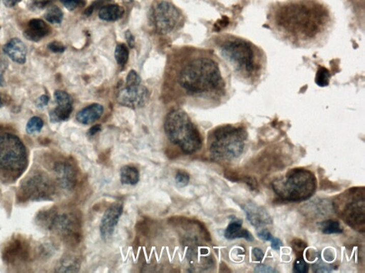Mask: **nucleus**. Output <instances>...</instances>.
I'll use <instances>...</instances> for the list:
<instances>
[{
  "label": "nucleus",
  "mask_w": 365,
  "mask_h": 273,
  "mask_svg": "<svg viewBox=\"0 0 365 273\" xmlns=\"http://www.w3.org/2000/svg\"><path fill=\"white\" fill-rule=\"evenodd\" d=\"M268 28L277 39L295 48L323 45L333 29L330 10L318 0H289L273 7Z\"/></svg>",
  "instance_id": "f257e3e1"
},
{
  "label": "nucleus",
  "mask_w": 365,
  "mask_h": 273,
  "mask_svg": "<svg viewBox=\"0 0 365 273\" xmlns=\"http://www.w3.org/2000/svg\"><path fill=\"white\" fill-rule=\"evenodd\" d=\"M180 85L189 94L218 105L232 96V74L228 66L211 54L191 60L182 69Z\"/></svg>",
  "instance_id": "f03ea898"
},
{
  "label": "nucleus",
  "mask_w": 365,
  "mask_h": 273,
  "mask_svg": "<svg viewBox=\"0 0 365 273\" xmlns=\"http://www.w3.org/2000/svg\"><path fill=\"white\" fill-rule=\"evenodd\" d=\"M216 46L236 79L248 85L260 84L268 67L267 55L262 48L234 35L218 37Z\"/></svg>",
  "instance_id": "7ed1b4c3"
},
{
  "label": "nucleus",
  "mask_w": 365,
  "mask_h": 273,
  "mask_svg": "<svg viewBox=\"0 0 365 273\" xmlns=\"http://www.w3.org/2000/svg\"><path fill=\"white\" fill-rule=\"evenodd\" d=\"M248 134L241 125H223L215 128L208 137L209 150L217 160H230L241 156Z\"/></svg>",
  "instance_id": "20e7f679"
},
{
  "label": "nucleus",
  "mask_w": 365,
  "mask_h": 273,
  "mask_svg": "<svg viewBox=\"0 0 365 273\" xmlns=\"http://www.w3.org/2000/svg\"><path fill=\"white\" fill-rule=\"evenodd\" d=\"M164 128L170 141L186 154H193L201 148V135L186 112L175 110L169 112Z\"/></svg>",
  "instance_id": "39448f33"
},
{
  "label": "nucleus",
  "mask_w": 365,
  "mask_h": 273,
  "mask_svg": "<svg viewBox=\"0 0 365 273\" xmlns=\"http://www.w3.org/2000/svg\"><path fill=\"white\" fill-rule=\"evenodd\" d=\"M274 192L280 199L300 202L309 199L316 192L317 179L312 172L303 168L291 169L273 182Z\"/></svg>",
  "instance_id": "423d86ee"
},
{
  "label": "nucleus",
  "mask_w": 365,
  "mask_h": 273,
  "mask_svg": "<svg viewBox=\"0 0 365 273\" xmlns=\"http://www.w3.org/2000/svg\"><path fill=\"white\" fill-rule=\"evenodd\" d=\"M333 206L338 216L350 227L364 232V187H355L345 191L336 198Z\"/></svg>",
  "instance_id": "0eeeda50"
},
{
  "label": "nucleus",
  "mask_w": 365,
  "mask_h": 273,
  "mask_svg": "<svg viewBox=\"0 0 365 273\" xmlns=\"http://www.w3.org/2000/svg\"><path fill=\"white\" fill-rule=\"evenodd\" d=\"M28 165L26 148L20 139L12 134L0 135V169L21 172Z\"/></svg>",
  "instance_id": "6e6552de"
},
{
  "label": "nucleus",
  "mask_w": 365,
  "mask_h": 273,
  "mask_svg": "<svg viewBox=\"0 0 365 273\" xmlns=\"http://www.w3.org/2000/svg\"><path fill=\"white\" fill-rule=\"evenodd\" d=\"M180 12L172 4L166 1L155 4L151 10V20L155 29L162 35L172 32L180 21Z\"/></svg>",
  "instance_id": "1a4fd4ad"
},
{
  "label": "nucleus",
  "mask_w": 365,
  "mask_h": 273,
  "mask_svg": "<svg viewBox=\"0 0 365 273\" xmlns=\"http://www.w3.org/2000/svg\"><path fill=\"white\" fill-rule=\"evenodd\" d=\"M55 190V186L47 176L37 173L23 184L20 195L24 200L46 199L53 195Z\"/></svg>",
  "instance_id": "9d476101"
},
{
  "label": "nucleus",
  "mask_w": 365,
  "mask_h": 273,
  "mask_svg": "<svg viewBox=\"0 0 365 273\" xmlns=\"http://www.w3.org/2000/svg\"><path fill=\"white\" fill-rule=\"evenodd\" d=\"M149 99L148 89L141 84L126 85L119 91L117 101L120 105L127 108H143Z\"/></svg>",
  "instance_id": "9b49d317"
},
{
  "label": "nucleus",
  "mask_w": 365,
  "mask_h": 273,
  "mask_svg": "<svg viewBox=\"0 0 365 273\" xmlns=\"http://www.w3.org/2000/svg\"><path fill=\"white\" fill-rule=\"evenodd\" d=\"M30 256V245L26 240L20 237L11 239L3 251L4 261L12 265L28 261Z\"/></svg>",
  "instance_id": "f8f14e48"
},
{
  "label": "nucleus",
  "mask_w": 365,
  "mask_h": 273,
  "mask_svg": "<svg viewBox=\"0 0 365 273\" xmlns=\"http://www.w3.org/2000/svg\"><path fill=\"white\" fill-rule=\"evenodd\" d=\"M123 210L122 203L119 202L113 203L106 210L99 226L100 235L105 241L112 238Z\"/></svg>",
  "instance_id": "ddd939ff"
},
{
  "label": "nucleus",
  "mask_w": 365,
  "mask_h": 273,
  "mask_svg": "<svg viewBox=\"0 0 365 273\" xmlns=\"http://www.w3.org/2000/svg\"><path fill=\"white\" fill-rule=\"evenodd\" d=\"M78 222L71 214H57L51 229L55 230L64 239L74 240L78 235Z\"/></svg>",
  "instance_id": "4468645a"
},
{
  "label": "nucleus",
  "mask_w": 365,
  "mask_h": 273,
  "mask_svg": "<svg viewBox=\"0 0 365 273\" xmlns=\"http://www.w3.org/2000/svg\"><path fill=\"white\" fill-rule=\"evenodd\" d=\"M54 96L57 107L50 114L51 120L53 122L67 120L73 110L72 99L71 96L63 90L55 91Z\"/></svg>",
  "instance_id": "2eb2a0df"
},
{
  "label": "nucleus",
  "mask_w": 365,
  "mask_h": 273,
  "mask_svg": "<svg viewBox=\"0 0 365 273\" xmlns=\"http://www.w3.org/2000/svg\"><path fill=\"white\" fill-rule=\"evenodd\" d=\"M241 206L246 213L247 219L249 221L250 224L253 225L255 227H264L273 223V219L271 216L264 207L258 206L252 201H248L244 204H241Z\"/></svg>",
  "instance_id": "dca6fc26"
},
{
  "label": "nucleus",
  "mask_w": 365,
  "mask_h": 273,
  "mask_svg": "<svg viewBox=\"0 0 365 273\" xmlns=\"http://www.w3.org/2000/svg\"><path fill=\"white\" fill-rule=\"evenodd\" d=\"M55 172L62 187L67 189L74 188L76 182V172L71 164L67 162H57L55 166Z\"/></svg>",
  "instance_id": "f3484780"
},
{
  "label": "nucleus",
  "mask_w": 365,
  "mask_h": 273,
  "mask_svg": "<svg viewBox=\"0 0 365 273\" xmlns=\"http://www.w3.org/2000/svg\"><path fill=\"white\" fill-rule=\"evenodd\" d=\"M4 52L16 63L23 64L26 62V46L20 39L14 38L7 43L3 48Z\"/></svg>",
  "instance_id": "a211bd4d"
},
{
  "label": "nucleus",
  "mask_w": 365,
  "mask_h": 273,
  "mask_svg": "<svg viewBox=\"0 0 365 273\" xmlns=\"http://www.w3.org/2000/svg\"><path fill=\"white\" fill-rule=\"evenodd\" d=\"M50 33V28L42 19H33L30 21L25 30V38L32 42H39Z\"/></svg>",
  "instance_id": "6ab92c4d"
},
{
  "label": "nucleus",
  "mask_w": 365,
  "mask_h": 273,
  "mask_svg": "<svg viewBox=\"0 0 365 273\" xmlns=\"http://www.w3.org/2000/svg\"><path fill=\"white\" fill-rule=\"evenodd\" d=\"M103 113V107L98 103H94L82 109L76 114V118L83 125H91L96 122Z\"/></svg>",
  "instance_id": "aec40b11"
},
{
  "label": "nucleus",
  "mask_w": 365,
  "mask_h": 273,
  "mask_svg": "<svg viewBox=\"0 0 365 273\" xmlns=\"http://www.w3.org/2000/svg\"><path fill=\"white\" fill-rule=\"evenodd\" d=\"M225 238L235 240L236 238H244L248 241H253V235L248 230L242 228V222L239 220L232 221L225 231Z\"/></svg>",
  "instance_id": "412c9836"
},
{
  "label": "nucleus",
  "mask_w": 365,
  "mask_h": 273,
  "mask_svg": "<svg viewBox=\"0 0 365 273\" xmlns=\"http://www.w3.org/2000/svg\"><path fill=\"white\" fill-rule=\"evenodd\" d=\"M124 10L118 5H106L98 12V17L106 21L119 20L123 17Z\"/></svg>",
  "instance_id": "4be33fe9"
},
{
  "label": "nucleus",
  "mask_w": 365,
  "mask_h": 273,
  "mask_svg": "<svg viewBox=\"0 0 365 273\" xmlns=\"http://www.w3.org/2000/svg\"><path fill=\"white\" fill-rule=\"evenodd\" d=\"M120 179L123 185L134 186L140 180V173L134 166L125 165L120 170Z\"/></svg>",
  "instance_id": "5701e85b"
},
{
  "label": "nucleus",
  "mask_w": 365,
  "mask_h": 273,
  "mask_svg": "<svg viewBox=\"0 0 365 273\" xmlns=\"http://www.w3.org/2000/svg\"><path fill=\"white\" fill-rule=\"evenodd\" d=\"M320 228L324 234H341L343 233V228L341 223L334 219L323 221L320 224Z\"/></svg>",
  "instance_id": "b1692460"
},
{
  "label": "nucleus",
  "mask_w": 365,
  "mask_h": 273,
  "mask_svg": "<svg viewBox=\"0 0 365 273\" xmlns=\"http://www.w3.org/2000/svg\"><path fill=\"white\" fill-rule=\"evenodd\" d=\"M80 268L77 260L71 258H65L62 259L57 266V272H76Z\"/></svg>",
  "instance_id": "393cba45"
},
{
  "label": "nucleus",
  "mask_w": 365,
  "mask_h": 273,
  "mask_svg": "<svg viewBox=\"0 0 365 273\" xmlns=\"http://www.w3.org/2000/svg\"><path fill=\"white\" fill-rule=\"evenodd\" d=\"M44 17L46 21L51 24H60L63 20L64 14L60 7L53 6L44 14Z\"/></svg>",
  "instance_id": "a878e982"
},
{
  "label": "nucleus",
  "mask_w": 365,
  "mask_h": 273,
  "mask_svg": "<svg viewBox=\"0 0 365 273\" xmlns=\"http://www.w3.org/2000/svg\"><path fill=\"white\" fill-rule=\"evenodd\" d=\"M114 56L116 62L120 66H124L127 63L129 56V51H128V47L125 44H118L115 49V53Z\"/></svg>",
  "instance_id": "bb28decb"
},
{
  "label": "nucleus",
  "mask_w": 365,
  "mask_h": 273,
  "mask_svg": "<svg viewBox=\"0 0 365 273\" xmlns=\"http://www.w3.org/2000/svg\"><path fill=\"white\" fill-rule=\"evenodd\" d=\"M43 126H44V122L40 117H32L27 125V132L30 134L37 133L42 130Z\"/></svg>",
  "instance_id": "cd10ccee"
},
{
  "label": "nucleus",
  "mask_w": 365,
  "mask_h": 273,
  "mask_svg": "<svg viewBox=\"0 0 365 273\" xmlns=\"http://www.w3.org/2000/svg\"><path fill=\"white\" fill-rule=\"evenodd\" d=\"M175 181L176 185L180 187H184L189 185L190 176L187 172L184 170H178L175 175Z\"/></svg>",
  "instance_id": "c85d7f7f"
},
{
  "label": "nucleus",
  "mask_w": 365,
  "mask_h": 273,
  "mask_svg": "<svg viewBox=\"0 0 365 273\" xmlns=\"http://www.w3.org/2000/svg\"><path fill=\"white\" fill-rule=\"evenodd\" d=\"M291 246L295 254H296L299 258H302L304 251H305V249L307 248V244H306L303 240L296 238L292 241Z\"/></svg>",
  "instance_id": "c756f323"
},
{
  "label": "nucleus",
  "mask_w": 365,
  "mask_h": 273,
  "mask_svg": "<svg viewBox=\"0 0 365 273\" xmlns=\"http://www.w3.org/2000/svg\"><path fill=\"white\" fill-rule=\"evenodd\" d=\"M64 7L68 10L73 11L85 5V0H61Z\"/></svg>",
  "instance_id": "7c9ffc66"
},
{
  "label": "nucleus",
  "mask_w": 365,
  "mask_h": 273,
  "mask_svg": "<svg viewBox=\"0 0 365 273\" xmlns=\"http://www.w3.org/2000/svg\"><path fill=\"white\" fill-rule=\"evenodd\" d=\"M111 1H112V0H96V1L91 4L90 6L85 10V15L87 16V17H89L95 10H98V9L100 10L102 7L105 6V4L107 5V3Z\"/></svg>",
  "instance_id": "2f4dec72"
},
{
  "label": "nucleus",
  "mask_w": 365,
  "mask_h": 273,
  "mask_svg": "<svg viewBox=\"0 0 365 273\" xmlns=\"http://www.w3.org/2000/svg\"><path fill=\"white\" fill-rule=\"evenodd\" d=\"M293 270L295 272H307L309 270L308 264L306 263L303 258H298V259L295 260L294 265H293Z\"/></svg>",
  "instance_id": "473e14b6"
},
{
  "label": "nucleus",
  "mask_w": 365,
  "mask_h": 273,
  "mask_svg": "<svg viewBox=\"0 0 365 273\" xmlns=\"http://www.w3.org/2000/svg\"><path fill=\"white\" fill-rule=\"evenodd\" d=\"M126 85L141 84V78L135 71L132 70L126 77Z\"/></svg>",
  "instance_id": "72a5a7b5"
},
{
  "label": "nucleus",
  "mask_w": 365,
  "mask_h": 273,
  "mask_svg": "<svg viewBox=\"0 0 365 273\" xmlns=\"http://www.w3.org/2000/svg\"><path fill=\"white\" fill-rule=\"evenodd\" d=\"M312 270L316 272H329L332 271V268L327 264L318 263L312 265Z\"/></svg>",
  "instance_id": "f704fd0d"
},
{
  "label": "nucleus",
  "mask_w": 365,
  "mask_h": 273,
  "mask_svg": "<svg viewBox=\"0 0 365 273\" xmlns=\"http://www.w3.org/2000/svg\"><path fill=\"white\" fill-rule=\"evenodd\" d=\"M48 49L54 53H62L65 50V47L62 43L59 42H53L50 43L48 45Z\"/></svg>",
  "instance_id": "c9c22d12"
},
{
  "label": "nucleus",
  "mask_w": 365,
  "mask_h": 273,
  "mask_svg": "<svg viewBox=\"0 0 365 273\" xmlns=\"http://www.w3.org/2000/svg\"><path fill=\"white\" fill-rule=\"evenodd\" d=\"M255 272H266V273H274L277 272V271L274 269L273 267L270 266V265H265V264H260V265H257L255 268Z\"/></svg>",
  "instance_id": "e433bc0d"
},
{
  "label": "nucleus",
  "mask_w": 365,
  "mask_h": 273,
  "mask_svg": "<svg viewBox=\"0 0 365 273\" xmlns=\"http://www.w3.org/2000/svg\"><path fill=\"white\" fill-rule=\"evenodd\" d=\"M257 236L261 240H265V241H271L272 238H273V235H272L271 233L266 229L259 231L257 233Z\"/></svg>",
  "instance_id": "4c0bfd02"
},
{
  "label": "nucleus",
  "mask_w": 365,
  "mask_h": 273,
  "mask_svg": "<svg viewBox=\"0 0 365 273\" xmlns=\"http://www.w3.org/2000/svg\"><path fill=\"white\" fill-rule=\"evenodd\" d=\"M53 0H34L33 5L38 9H44L50 4L53 3Z\"/></svg>",
  "instance_id": "58836bf2"
},
{
  "label": "nucleus",
  "mask_w": 365,
  "mask_h": 273,
  "mask_svg": "<svg viewBox=\"0 0 365 273\" xmlns=\"http://www.w3.org/2000/svg\"><path fill=\"white\" fill-rule=\"evenodd\" d=\"M49 96L46 95H42L37 100L36 102V105L38 108H43V107L46 106V105L49 103Z\"/></svg>",
  "instance_id": "ea45409f"
},
{
  "label": "nucleus",
  "mask_w": 365,
  "mask_h": 273,
  "mask_svg": "<svg viewBox=\"0 0 365 273\" xmlns=\"http://www.w3.org/2000/svg\"><path fill=\"white\" fill-rule=\"evenodd\" d=\"M252 253H253V256L254 258H255V260H257V261H262L263 259H264L265 254L263 252L262 250L260 249H258V248H255V249H253Z\"/></svg>",
  "instance_id": "a19ab883"
},
{
  "label": "nucleus",
  "mask_w": 365,
  "mask_h": 273,
  "mask_svg": "<svg viewBox=\"0 0 365 273\" xmlns=\"http://www.w3.org/2000/svg\"><path fill=\"white\" fill-rule=\"evenodd\" d=\"M271 242L272 249L275 250V251H278L282 246V242L281 241L280 239L277 238L276 237L273 236Z\"/></svg>",
  "instance_id": "79ce46f5"
},
{
  "label": "nucleus",
  "mask_w": 365,
  "mask_h": 273,
  "mask_svg": "<svg viewBox=\"0 0 365 273\" xmlns=\"http://www.w3.org/2000/svg\"><path fill=\"white\" fill-rule=\"evenodd\" d=\"M125 37H126V39L127 41V43H128V45L131 48H133L134 46V44H135V38H134V35H132V32L130 31H126V33H125Z\"/></svg>",
  "instance_id": "37998d69"
},
{
  "label": "nucleus",
  "mask_w": 365,
  "mask_h": 273,
  "mask_svg": "<svg viewBox=\"0 0 365 273\" xmlns=\"http://www.w3.org/2000/svg\"><path fill=\"white\" fill-rule=\"evenodd\" d=\"M101 125H96V126L91 127L90 129L89 130L88 135L91 137L94 136V135H96V133H98V132L101 131Z\"/></svg>",
  "instance_id": "c03bdc74"
},
{
  "label": "nucleus",
  "mask_w": 365,
  "mask_h": 273,
  "mask_svg": "<svg viewBox=\"0 0 365 273\" xmlns=\"http://www.w3.org/2000/svg\"><path fill=\"white\" fill-rule=\"evenodd\" d=\"M19 2L20 0H3V3L5 7H10V8L16 6Z\"/></svg>",
  "instance_id": "a18cd8bd"
},
{
  "label": "nucleus",
  "mask_w": 365,
  "mask_h": 273,
  "mask_svg": "<svg viewBox=\"0 0 365 273\" xmlns=\"http://www.w3.org/2000/svg\"><path fill=\"white\" fill-rule=\"evenodd\" d=\"M1 105H2V100H1V97H0V106H1Z\"/></svg>",
  "instance_id": "49530a36"
}]
</instances>
